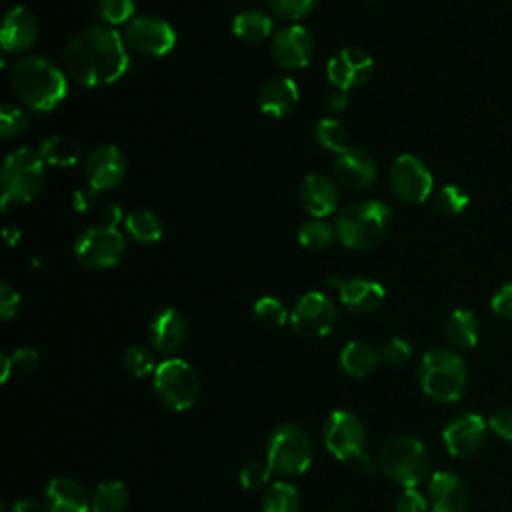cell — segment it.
Returning <instances> with one entry per match:
<instances>
[{
	"label": "cell",
	"instance_id": "52a82bcc",
	"mask_svg": "<svg viewBox=\"0 0 512 512\" xmlns=\"http://www.w3.org/2000/svg\"><path fill=\"white\" fill-rule=\"evenodd\" d=\"M312 442L298 424L276 426L266 444V464L278 476H300L312 464Z\"/></svg>",
	"mask_w": 512,
	"mask_h": 512
},
{
	"label": "cell",
	"instance_id": "5bb4252c",
	"mask_svg": "<svg viewBox=\"0 0 512 512\" xmlns=\"http://www.w3.org/2000/svg\"><path fill=\"white\" fill-rule=\"evenodd\" d=\"M374 72L372 56L358 46H348L338 50L326 66L330 84L336 90H350L362 86Z\"/></svg>",
	"mask_w": 512,
	"mask_h": 512
},
{
	"label": "cell",
	"instance_id": "f1b7e54d",
	"mask_svg": "<svg viewBox=\"0 0 512 512\" xmlns=\"http://www.w3.org/2000/svg\"><path fill=\"white\" fill-rule=\"evenodd\" d=\"M124 226L128 236L142 244H152L162 236V220L148 208H136L128 212Z\"/></svg>",
	"mask_w": 512,
	"mask_h": 512
},
{
	"label": "cell",
	"instance_id": "f546056e",
	"mask_svg": "<svg viewBox=\"0 0 512 512\" xmlns=\"http://www.w3.org/2000/svg\"><path fill=\"white\" fill-rule=\"evenodd\" d=\"M38 154L44 160V164L72 166L80 158V142L68 136H52L40 144Z\"/></svg>",
	"mask_w": 512,
	"mask_h": 512
},
{
	"label": "cell",
	"instance_id": "74e56055",
	"mask_svg": "<svg viewBox=\"0 0 512 512\" xmlns=\"http://www.w3.org/2000/svg\"><path fill=\"white\" fill-rule=\"evenodd\" d=\"M254 316L266 328H280L288 322V310L282 300L274 296H262L254 302Z\"/></svg>",
	"mask_w": 512,
	"mask_h": 512
},
{
	"label": "cell",
	"instance_id": "4fadbf2b",
	"mask_svg": "<svg viewBox=\"0 0 512 512\" xmlns=\"http://www.w3.org/2000/svg\"><path fill=\"white\" fill-rule=\"evenodd\" d=\"M124 36L132 50L146 56H164L176 44L174 28L158 16H138L130 20Z\"/></svg>",
	"mask_w": 512,
	"mask_h": 512
},
{
	"label": "cell",
	"instance_id": "d590c367",
	"mask_svg": "<svg viewBox=\"0 0 512 512\" xmlns=\"http://www.w3.org/2000/svg\"><path fill=\"white\" fill-rule=\"evenodd\" d=\"M0 364H2V372H0V382H6L10 378L12 372H32L38 368L40 364V356L34 348H16L12 354L2 352L0 354Z\"/></svg>",
	"mask_w": 512,
	"mask_h": 512
},
{
	"label": "cell",
	"instance_id": "8d00e7d4",
	"mask_svg": "<svg viewBox=\"0 0 512 512\" xmlns=\"http://www.w3.org/2000/svg\"><path fill=\"white\" fill-rule=\"evenodd\" d=\"M122 364L124 368L136 376V378H142V376H148V374H154L156 370V356L154 352L148 348V346H142V344H132L124 350V356H122Z\"/></svg>",
	"mask_w": 512,
	"mask_h": 512
},
{
	"label": "cell",
	"instance_id": "bcb514c9",
	"mask_svg": "<svg viewBox=\"0 0 512 512\" xmlns=\"http://www.w3.org/2000/svg\"><path fill=\"white\" fill-rule=\"evenodd\" d=\"M488 428L502 440L512 442V408H502L488 418Z\"/></svg>",
	"mask_w": 512,
	"mask_h": 512
},
{
	"label": "cell",
	"instance_id": "f35d334b",
	"mask_svg": "<svg viewBox=\"0 0 512 512\" xmlns=\"http://www.w3.org/2000/svg\"><path fill=\"white\" fill-rule=\"evenodd\" d=\"M30 126V118L28 114L14 106L12 102H4L2 110H0V132L4 138H12L18 136L22 132H26Z\"/></svg>",
	"mask_w": 512,
	"mask_h": 512
},
{
	"label": "cell",
	"instance_id": "9a60e30c",
	"mask_svg": "<svg viewBox=\"0 0 512 512\" xmlns=\"http://www.w3.org/2000/svg\"><path fill=\"white\" fill-rule=\"evenodd\" d=\"M84 172L94 192L116 188L126 176L124 152L114 144H102L88 154Z\"/></svg>",
	"mask_w": 512,
	"mask_h": 512
},
{
	"label": "cell",
	"instance_id": "60d3db41",
	"mask_svg": "<svg viewBox=\"0 0 512 512\" xmlns=\"http://www.w3.org/2000/svg\"><path fill=\"white\" fill-rule=\"evenodd\" d=\"M318 0H268L272 12L286 20H298L312 12Z\"/></svg>",
	"mask_w": 512,
	"mask_h": 512
},
{
	"label": "cell",
	"instance_id": "836d02e7",
	"mask_svg": "<svg viewBox=\"0 0 512 512\" xmlns=\"http://www.w3.org/2000/svg\"><path fill=\"white\" fill-rule=\"evenodd\" d=\"M314 140L330 150V152H336L340 154L342 150H346V142H348V134H346V128L342 126L340 120L336 118H324V120H318L316 126H314Z\"/></svg>",
	"mask_w": 512,
	"mask_h": 512
},
{
	"label": "cell",
	"instance_id": "c3c4849f",
	"mask_svg": "<svg viewBox=\"0 0 512 512\" xmlns=\"http://www.w3.org/2000/svg\"><path fill=\"white\" fill-rule=\"evenodd\" d=\"M10 512H48V510H46V506H42L40 502H36L32 498H22L10 506Z\"/></svg>",
	"mask_w": 512,
	"mask_h": 512
},
{
	"label": "cell",
	"instance_id": "ffe728a7",
	"mask_svg": "<svg viewBox=\"0 0 512 512\" xmlns=\"http://www.w3.org/2000/svg\"><path fill=\"white\" fill-rule=\"evenodd\" d=\"M44 506L48 512H90V494L68 476H56L44 486Z\"/></svg>",
	"mask_w": 512,
	"mask_h": 512
},
{
	"label": "cell",
	"instance_id": "484cf974",
	"mask_svg": "<svg viewBox=\"0 0 512 512\" xmlns=\"http://www.w3.org/2000/svg\"><path fill=\"white\" fill-rule=\"evenodd\" d=\"M338 360L348 376L366 378L376 370L380 362V352L364 340H352L342 346Z\"/></svg>",
	"mask_w": 512,
	"mask_h": 512
},
{
	"label": "cell",
	"instance_id": "3957f363",
	"mask_svg": "<svg viewBox=\"0 0 512 512\" xmlns=\"http://www.w3.org/2000/svg\"><path fill=\"white\" fill-rule=\"evenodd\" d=\"M418 380L426 396L436 402H456L464 396L468 384L466 362L456 350L432 348L418 364Z\"/></svg>",
	"mask_w": 512,
	"mask_h": 512
},
{
	"label": "cell",
	"instance_id": "7dc6e473",
	"mask_svg": "<svg viewBox=\"0 0 512 512\" xmlns=\"http://www.w3.org/2000/svg\"><path fill=\"white\" fill-rule=\"evenodd\" d=\"M490 306L494 310L496 316L500 318H506V320H512V282L500 286L492 300H490Z\"/></svg>",
	"mask_w": 512,
	"mask_h": 512
},
{
	"label": "cell",
	"instance_id": "e575fe53",
	"mask_svg": "<svg viewBox=\"0 0 512 512\" xmlns=\"http://www.w3.org/2000/svg\"><path fill=\"white\" fill-rule=\"evenodd\" d=\"M470 202V196L466 190H462L456 184H444L442 188H438L432 196V206L436 212L444 214V216H454L460 214Z\"/></svg>",
	"mask_w": 512,
	"mask_h": 512
},
{
	"label": "cell",
	"instance_id": "8fae6325",
	"mask_svg": "<svg viewBox=\"0 0 512 512\" xmlns=\"http://www.w3.org/2000/svg\"><path fill=\"white\" fill-rule=\"evenodd\" d=\"M336 318V304L322 292H306L298 298L290 312V324L294 332L304 338L326 336L334 328Z\"/></svg>",
	"mask_w": 512,
	"mask_h": 512
},
{
	"label": "cell",
	"instance_id": "e0dca14e",
	"mask_svg": "<svg viewBox=\"0 0 512 512\" xmlns=\"http://www.w3.org/2000/svg\"><path fill=\"white\" fill-rule=\"evenodd\" d=\"M314 52V42L304 26L290 24L276 32L272 40V56L286 70L304 68Z\"/></svg>",
	"mask_w": 512,
	"mask_h": 512
},
{
	"label": "cell",
	"instance_id": "f6af8a7d",
	"mask_svg": "<svg viewBox=\"0 0 512 512\" xmlns=\"http://www.w3.org/2000/svg\"><path fill=\"white\" fill-rule=\"evenodd\" d=\"M20 310V294L8 282L0 284V318L10 320Z\"/></svg>",
	"mask_w": 512,
	"mask_h": 512
},
{
	"label": "cell",
	"instance_id": "1f68e13d",
	"mask_svg": "<svg viewBox=\"0 0 512 512\" xmlns=\"http://www.w3.org/2000/svg\"><path fill=\"white\" fill-rule=\"evenodd\" d=\"M262 512H300V492L294 484L272 482L262 496Z\"/></svg>",
	"mask_w": 512,
	"mask_h": 512
},
{
	"label": "cell",
	"instance_id": "d6986e66",
	"mask_svg": "<svg viewBox=\"0 0 512 512\" xmlns=\"http://www.w3.org/2000/svg\"><path fill=\"white\" fill-rule=\"evenodd\" d=\"M334 174L336 180L348 188L364 190L374 184L378 168L376 160L362 148L348 146L334 158Z\"/></svg>",
	"mask_w": 512,
	"mask_h": 512
},
{
	"label": "cell",
	"instance_id": "44dd1931",
	"mask_svg": "<svg viewBox=\"0 0 512 512\" xmlns=\"http://www.w3.org/2000/svg\"><path fill=\"white\" fill-rule=\"evenodd\" d=\"M36 36H38V22L28 8L14 6L4 14L0 42L6 52L28 50L36 42Z\"/></svg>",
	"mask_w": 512,
	"mask_h": 512
},
{
	"label": "cell",
	"instance_id": "b9f144b4",
	"mask_svg": "<svg viewBox=\"0 0 512 512\" xmlns=\"http://www.w3.org/2000/svg\"><path fill=\"white\" fill-rule=\"evenodd\" d=\"M380 356L384 358V362H388L390 366H402L410 360L412 356V346L408 340L400 338V336H392L382 344Z\"/></svg>",
	"mask_w": 512,
	"mask_h": 512
},
{
	"label": "cell",
	"instance_id": "30bf717a",
	"mask_svg": "<svg viewBox=\"0 0 512 512\" xmlns=\"http://www.w3.org/2000/svg\"><path fill=\"white\" fill-rule=\"evenodd\" d=\"M74 254L86 268L106 270L116 266L124 256V238L114 226H90L78 236Z\"/></svg>",
	"mask_w": 512,
	"mask_h": 512
},
{
	"label": "cell",
	"instance_id": "5b68a950",
	"mask_svg": "<svg viewBox=\"0 0 512 512\" xmlns=\"http://www.w3.org/2000/svg\"><path fill=\"white\" fill-rule=\"evenodd\" d=\"M430 454L414 436H394L384 442L378 454V466L386 478L404 486L416 488L430 476Z\"/></svg>",
	"mask_w": 512,
	"mask_h": 512
},
{
	"label": "cell",
	"instance_id": "d4e9b609",
	"mask_svg": "<svg viewBox=\"0 0 512 512\" xmlns=\"http://www.w3.org/2000/svg\"><path fill=\"white\" fill-rule=\"evenodd\" d=\"M298 86L288 76H274L266 80L258 92V106L272 118L286 116L298 102Z\"/></svg>",
	"mask_w": 512,
	"mask_h": 512
},
{
	"label": "cell",
	"instance_id": "9c48e42d",
	"mask_svg": "<svg viewBox=\"0 0 512 512\" xmlns=\"http://www.w3.org/2000/svg\"><path fill=\"white\" fill-rule=\"evenodd\" d=\"M154 392L158 400L174 410L184 412L192 408L200 396V376L182 358H166L154 370Z\"/></svg>",
	"mask_w": 512,
	"mask_h": 512
},
{
	"label": "cell",
	"instance_id": "603a6c76",
	"mask_svg": "<svg viewBox=\"0 0 512 512\" xmlns=\"http://www.w3.org/2000/svg\"><path fill=\"white\" fill-rule=\"evenodd\" d=\"M340 302L358 314L374 312L386 298V290L380 282L368 278H352V280H336Z\"/></svg>",
	"mask_w": 512,
	"mask_h": 512
},
{
	"label": "cell",
	"instance_id": "6da1fadb",
	"mask_svg": "<svg viewBox=\"0 0 512 512\" xmlns=\"http://www.w3.org/2000/svg\"><path fill=\"white\" fill-rule=\"evenodd\" d=\"M130 66L122 36L110 26H94L70 40L64 52L66 74L82 86L116 82Z\"/></svg>",
	"mask_w": 512,
	"mask_h": 512
},
{
	"label": "cell",
	"instance_id": "8992f818",
	"mask_svg": "<svg viewBox=\"0 0 512 512\" xmlns=\"http://www.w3.org/2000/svg\"><path fill=\"white\" fill-rule=\"evenodd\" d=\"M326 450L342 462H358L362 470L372 472L376 462L366 454V428L350 410H334L322 426Z\"/></svg>",
	"mask_w": 512,
	"mask_h": 512
},
{
	"label": "cell",
	"instance_id": "7bdbcfd3",
	"mask_svg": "<svg viewBox=\"0 0 512 512\" xmlns=\"http://www.w3.org/2000/svg\"><path fill=\"white\" fill-rule=\"evenodd\" d=\"M270 474L272 472L266 462H248L238 472V480L246 490H258L268 482Z\"/></svg>",
	"mask_w": 512,
	"mask_h": 512
},
{
	"label": "cell",
	"instance_id": "7c38bea8",
	"mask_svg": "<svg viewBox=\"0 0 512 512\" xmlns=\"http://www.w3.org/2000/svg\"><path fill=\"white\" fill-rule=\"evenodd\" d=\"M388 178L394 194L408 204L424 202L434 188V178L428 166L412 154H400L392 162Z\"/></svg>",
	"mask_w": 512,
	"mask_h": 512
},
{
	"label": "cell",
	"instance_id": "4316f807",
	"mask_svg": "<svg viewBox=\"0 0 512 512\" xmlns=\"http://www.w3.org/2000/svg\"><path fill=\"white\" fill-rule=\"evenodd\" d=\"M480 336V324L472 310L458 308L446 320V338L456 350H470Z\"/></svg>",
	"mask_w": 512,
	"mask_h": 512
},
{
	"label": "cell",
	"instance_id": "7402d4cb",
	"mask_svg": "<svg viewBox=\"0 0 512 512\" xmlns=\"http://www.w3.org/2000/svg\"><path fill=\"white\" fill-rule=\"evenodd\" d=\"M298 198L310 216L324 218L338 206V188L328 176L310 174L300 182Z\"/></svg>",
	"mask_w": 512,
	"mask_h": 512
},
{
	"label": "cell",
	"instance_id": "681fc988",
	"mask_svg": "<svg viewBox=\"0 0 512 512\" xmlns=\"http://www.w3.org/2000/svg\"><path fill=\"white\" fill-rule=\"evenodd\" d=\"M346 94H344V90H336V92H332L330 96H328V108L330 110H336V112H340V110H344L346 108Z\"/></svg>",
	"mask_w": 512,
	"mask_h": 512
},
{
	"label": "cell",
	"instance_id": "4dcf8cb0",
	"mask_svg": "<svg viewBox=\"0 0 512 512\" xmlns=\"http://www.w3.org/2000/svg\"><path fill=\"white\" fill-rule=\"evenodd\" d=\"M128 504V488L118 480L100 482L90 494L92 512H122Z\"/></svg>",
	"mask_w": 512,
	"mask_h": 512
},
{
	"label": "cell",
	"instance_id": "f907efd6",
	"mask_svg": "<svg viewBox=\"0 0 512 512\" xmlns=\"http://www.w3.org/2000/svg\"><path fill=\"white\" fill-rule=\"evenodd\" d=\"M74 204H76L78 210H86L92 202H90V196H86V194L80 190V192H76V196H74Z\"/></svg>",
	"mask_w": 512,
	"mask_h": 512
},
{
	"label": "cell",
	"instance_id": "d6a6232c",
	"mask_svg": "<svg viewBox=\"0 0 512 512\" xmlns=\"http://www.w3.org/2000/svg\"><path fill=\"white\" fill-rule=\"evenodd\" d=\"M332 240H334V232H332L330 224H326L322 218L306 220L298 228V242L302 248H306L310 252L328 248L332 244Z\"/></svg>",
	"mask_w": 512,
	"mask_h": 512
},
{
	"label": "cell",
	"instance_id": "7a4b0ae2",
	"mask_svg": "<svg viewBox=\"0 0 512 512\" xmlns=\"http://www.w3.org/2000/svg\"><path fill=\"white\" fill-rule=\"evenodd\" d=\"M10 84L16 96L32 110L48 112L68 94L64 72L44 56H22L10 68Z\"/></svg>",
	"mask_w": 512,
	"mask_h": 512
},
{
	"label": "cell",
	"instance_id": "ab89813d",
	"mask_svg": "<svg viewBox=\"0 0 512 512\" xmlns=\"http://www.w3.org/2000/svg\"><path fill=\"white\" fill-rule=\"evenodd\" d=\"M138 0H98V12L106 24H124L136 10Z\"/></svg>",
	"mask_w": 512,
	"mask_h": 512
},
{
	"label": "cell",
	"instance_id": "ba28073f",
	"mask_svg": "<svg viewBox=\"0 0 512 512\" xmlns=\"http://www.w3.org/2000/svg\"><path fill=\"white\" fill-rule=\"evenodd\" d=\"M44 160L32 148H16L4 160L0 184H2V208L10 204L30 202L42 188Z\"/></svg>",
	"mask_w": 512,
	"mask_h": 512
},
{
	"label": "cell",
	"instance_id": "cb8c5ba5",
	"mask_svg": "<svg viewBox=\"0 0 512 512\" xmlns=\"http://www.w3.org/2000/svg\"><path fill=\"white\" fill-rule=\"evenodd\" d=\"M148 338L156 352H162V354L176 352L186 338V322L182 314L174 308L158 310L148 326Z\"/></svg>",
	"mask_w": 512,
	"mask_h": 512
},
{
	"label": "cell",
	"instance_id": "83f0119b",
	"mask_svg": "<svg viewBox=\"0 0 512 512\" xmlns=\"http://www.w3.org/2000/svg\"><path fill=\"white\" fill-rule=\"evenodd\" d=\"M274 22L262 10H244L232 20V32L244 42H262L272 34Z\"/></svg>",
	"mask_w": 512,
	"mask_h": 512
},
{
	"label": "cell",
	"instance_id": "ac0fdd59",
	"mask_svg": "<svg viewBox=\"0 0 512 512\" xmlns=\"http://www.w3.org/2000/svg\"><path fill=\"white\" fill-rule=\"evenodd\" d=\"M426 498L430 512H466L468 488L458 474L440 470L428 478Z\"/></svg>",
	"mask_w": 512,
	"mask_h": 512
},
{
	"label": "cell",
	"instance_id": "ee69618b",
	"mask_svg": "<svg viewBox=\"0 0 512 512\" xmlns=\"http://www.w3.org/2000/svg\"><path fill=\"white\" fill-rule=\"evenodd\" d=\"M394 512H430V504L416 488H404L394 504Z\"/></svg>",
	"mask_w": 512,
	"mask_h": 512
},
{
	"label": "cell",
	"instance_id": "277c9868",
	"mask_svg": "<svg viewBox=\"0 0 512 512\" xmlns=\"http://www.w3.org/2000/svg\"><path fill=\"white\" fill-rule=\"evenodd\" d=\"M392 222L390 208L380 200L350 204L336 218V236L350 250H368L388 232Z\"/></svg>",
	"mask_w": 512,
	"mask_h": 512
},
{
	"label": "cell",
	"instance_id": "2e32d148",
	"mask_svg": "<svg viewBox=\"0 0 512 512\" xmlns=\"http://www.w3.org/2000/svg\"><path fill=\"white\" fill-rule=\"evenodd\" d=\"M488 422L474 412L452 418L442 430V442L450 456L462 458L474 454L486 440Z\"/></svg>",
	"mask_w": 512,
	"mask_h": 512
}]
</instances>
